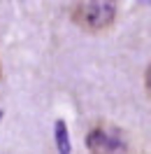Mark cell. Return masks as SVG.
Segmentation results:
<instances>
[{"mask_svg": "<svg viewBox=\"0 0 151 154\" xmlns=\"http://www.w3.org/2000/svg\"><path fill=\"white\" fill-rule=\"evenodd\" d=\"M88 154H128V138L116 124L98 122L86 133Z\"/></svg>", "mask_w": 151, "mask_h": 154, "instance_id": "cell-2", "label": "cell"}, {"mask_svg": "<svg viewBox=\"0 0 151 154\" xmlns=\"http://www.w3.org/2000/svg\"><path fill=\"white\" fill-rule=\"evenodd\" d=\"M56 143H58V152L61 154H70V138H67V128L63 119L56 122Z\"/></svg>", "mask_w": 151, "mask_h": 154, "instance_id": "cell-3", "label": "cell"}, {"mask_svg": "<svg viewBox=\"0 0 151 154\" xmlns=\"http://www.w3.org/2000/svg\"><path fill=\"white\" fill-rule=\"evenodd\" d=\"M144 89H147V94L151 98V61H149V66H147V72H144Z\"/></svg>", "mask_w": 151, "mask_h": 154, "instance_id": "cell-4", "label": "cell"}, {"mask_svg": "<svg viewBox=\"0 0 151 154\" xmlns=\"http://www.w3.org/2000/svg\"><path fill=\"white\" fill-rule=\"evenodd\" d=\"M0 77H2V63H0Z\"/></svg>", "mask_w": 151, "mask_h": 154, "instance_id": "cell-5", "label": "cell"}, {"mask_svg": "<svg viewBox=\"0 0 151 154\" xmlns=\"http://www.w3.org/2000/svg\"><path fill=\"white\" fill-rule=\"evenodd\" d=\"M119 17V5L112 0H79L70 7V19L77 28L91 35H100L114 28Z\"/></svg>", "mask_w": 151, "mask_h": 154, "instance_id": "cell-1", "label": "cell"}]
</instances>
